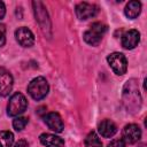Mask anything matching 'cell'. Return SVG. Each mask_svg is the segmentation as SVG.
I'll list each match as a JSON object with an SVG mask.
<instances>
[{
	"mask_svg": "<svg viewBox=\"0 0 147 147\" xmlns=\"http://www.w3.org/2000/svg\"><path fill=\"white\" fill-rule=\"evenodd\" d=\"M123 102L127 110L137 111L141 107V96L136 79L127 80L123 88Z\"/></svg>",
	"mask_w": 147,
	"mask_h": 147,
	"instance_id": "6da1fadb",
	"label": "cell"
},
{
	"mask_svg": "<svg viewBox=\"0 0 147 147\" xmlns=\"http://www.w3.org/2000/svg\"><path fill=\"white\" fill-rule=\"evenodd\" d=\"M48 90H49L48 83H47V80H46L44 77H41V76L33 78V79L29 83V85H28V92H29V94L31 95L32 99H34V100H37V101L44 99V98L47 95Z\"/></svg>",
	"mask_w": 147,
	"mask_h": 147,
	"instance_id": "7a4b0ae2",
	"label": "cell"
},
{
	"mask_svg": "<svg viewBox=\"0 0 147 147\" xmlns=\"http://www.w3.org/2000/svg\"><path fill=\"white\" fill-rule=\"evenodd\" d=\"M26 107H28L26 98L22 93L17 92L13 94L9 99V102L7 106V114L11 117H17L25 111Z\"/></svg>",
	"mask_w": 147,
	"mask_h": 147,
	"instance_id": "3957f363",
	"label": "cell"
},
{
	"mask_svg": "<svg viewBox=\"0 0 147 147\" xmlns=\"http://www.w3.org/2000/svg\"><path fill=\"white\" fill-rule=\"evenodd\" d=\"M106 31H107V26L103 23L95 22L84 33V40L91 46H98L101 42V39Z\"/></svg>",
	"mask_w": 147,
	"mask_h": 147,
	"instance_id": "277c9868",
	"label": "cell"
},
{
	"mask_svg": "<svg viewBox=\"0 0 147 147\" xmlns=\"http://www.w3.org/2000/svg\"><path fill=\"white\" fill-rule=\"evenodd\" d=\"M32 6H33L37 22L39 23L44 33L47 34V31H51V21H49V17H48V14H47V10H46L44 3L40 1H33Z\"/></svg>",
	"mask_w": 147,
	"mask_h": 147,
	"instance_id": "5b68a950",
	"label": "cell"
},
{
	"mask_svg": "<svg viewBox=\"0 0 147 147\" xmlns=\"http://www.w3.org/2000/svg\"><path fill=\"white\" fill-rule=\"evenodd\" d=\"M107 61L116 75H124L127 70V61L124 54L115 52L108 55Z\"/></svg>",
	"mask_w": 147,
	"mask_h": 147,
	"instance_id": "8992f818",
	"label": "cell"
},
{
	"mask_svg": "<svg viewBox=\"0 0 147 147\" xmlns=\"http://www.w3.org/2000/svg\"><path fill=\"white\" fill-rule=\"evenodd\" d=\"M98 14V7L88 2H79L76 6V15L79 20H88Z\"/></svg>",
	"mask_w": 147,
	"mask_h": 147,
	"instance_id": "52a82bcc",
	"label": "cell"
},
{
	"mask_svg": "<svg viewBox=\"0 0 147 147\" xmlns=\"http://www.w3.org/2000/svg\"><path fill=\"white\" fill-rule=\"evenodd\" d=\"M17 42L23 47H31L34 44V36L32 31L25 26H21L15 31Z\"/></svg>",
	"mask_w": 147,
	"mask_h": 147,
	"instance_id": "ba28073f",
	"label": "cell"
},
{
	"mask_svg": "<svg viewBox=\"0 0 147 147\" xmlns=\"http://www.w3.org/2000/svg\"><path fill=\"white\" fill-rule=\"evenodd\" d=\"M140 41V33L138 30H129L122 36V46L125 49H133Z\"/></svg>",
	"mask_w": 147,
	"mask_h": 147,
	"instance_id": "9c48e42d",
	"label": "cell"
},
{
	"mask_svg": "<svg viewBox=\"0 0 147 147\" xmlns=\"http://www.w3.org/2000/svg\"><path fill=\"white\" fill-rule=\"evenodd\" d=\"M141 138V130L137 124H129L123 129V140L127 144H136Z\"/></svg>",
	"mask_w": 147,
	"mask_h": 147,
	"instance_id": "30bf717a",
	"label": "cell"
},
{
	"mask_svg": "<svg viewBox=\"0 0 147 147\" xmlns=\"http://www.w3.org/2000/svg\"><path fill=\"white\" fill-rule=\"evenodd\" d=\"M13 77L9 71L3 68H0V95L6 96L10 93L13 88Z\"/></svg>",
	"mask_w": 147,
	"mask_h": 147,
	"instance_id": "8fae6325",
	"label": "cell"
},
{
	"mask_svg": "<svg viewBox=\"0 0 147 147\" xmlns=\"http://www.w3.org/2000/svg\"><path fill=\"white\" fill-rule=\"evenodd\" d=\"M45 123L54 132L60 133V132L63 131L64 125H63V122H62L61 116L57 113H48L45 116Z\"/></svg>",
	"mask_w": 147,
	"mask_h": 147,
	"instance_id": "7c38bea8",
	"label": "cell"
},
{
	"mask_svg": "<svg viewBox=\"0 0 147 147\" xmlns=\"http://www.w3.org/2000/svg\"><path fill=\"white\" fill-rule=\"evenodd\" d=\"M39 139H40V142L45 147H63L64 146L63 139L55 136V134L42 133V134H40Z\"/></svg>",
	"mask_w": 147,
	"mask_h": 147,
	"instance_id": "4fadbf2b",
	"label": "cell"
},
{
	"mask_svg": "<svg viewBox=\"0 0 147 147\" xmlns=\"http://www.w3.org/2000/svg\"><path fill=\"white\" fill-rule=\"evenodd\" d=\"M98 131H99V133L103 138H110V137H113L117 132V126H116V124L113 121L105 119V121H102L99 124Z\"/></svg>",
	"mask_w": 147,
	"mask_h": 147,
	"instance_id": "5bb4252c",
	"label": "cell"
},
{
	"mask_svg": "<svg viewBox=\"0 0 147 147\" xmlns=\"http://www.w3.org/2000/svg\"><path fill=\"white\" fill-rule=\"evenodd\" d=\"M140 11H141V3L139 1H136V0L130 1L125 6V9H124V13H125L126 17L132 18V20L133 18H137L139 16Z\"/></svg>",
	"mask_w": 147,
	"mask_h": 147,
	"instance_id": "9a60e30c",
	"label": "cell"
},
{
	"mask_svg": "<svg viewBox=\"0 0 147 147\" xmlns=\"http://www.w3.org/2000/svg\"><path fill=\"white\" fill-rule=\"evenodd\" d=\"M85 147H102V142L98 134L92 131L85 138Z\"/></svg>",
	"mask_w": 147,
	"mask_h": 147,
	"instance_id": "2e32d148",
	"label": "cell"
},
{
	"mask_svg": "<svg viewBox=\"0 0 147 147\" xmlns=\"http://www.w3.org/2000/svg\"><path fill=\"white\" fill-rule=\"evenodd\" d=\"M14 134L9 131H0V147H11Z\"/></svg>",
	"mask_w": 147,
	"mask_h": 147,
	"instance_id": "e0dca14e",
	"label": "cell"
},
{
	"mask_svg": "<svg viewBox=\"0 0 147 147\" xmlns=\"http://www.w3.org/2000/svg\"><path fill=\"white\" fill-rule=\"evenodd\" d=\"M28 124V118L26 117H22V116H17L15 117V119L13 121V126L16 131H22Z\"/></svg>",
	"mask_w": 147,
	"mask_h": 147,
	"instance_id": "ac0fdd59",
	"label": "cell"
},
{
	"mask_svg": "<svg viewBox=\"0 0 147 147\" xmlns=\"http://www.w3.org/2000/svg\"><path fill=\"white\" fill-rule=\"evenodd\" d=\"M6 42V26L0 23V47Z\"/></svg>",
	"mask_w": 147,
	"mask_h": 147,
	"instance_id": "d6986e66",
	"label": "cell"
},
{
	"mask_svg": "<svg viewBox=\"0 0 147 147\" xmlns=\"http://www.w3.org/2000/svg\"><path fill=\"white\" fill-rule=\"evenodd\" d=\"M108 147H125V141L123 139H115L110 141Z\"/></svg>",
	"mask_w": 147,
	"mask_h": 147,
	"instance_id": "ffe728a7",
	"label": "cell"
},
{
	"mask_svg": "<svg viewBox=\"0 0 147 147\" xmlns=\"http://www.w3.org/2000/svg\"><path fill=\"white\" fill-rule=\"evenodd\" d=\"M13 147H29V144L25 140H18Z\"/></svg>",
	"mask_w": 147,
	"mask_h": 147,
	"instance_id": "44dd1931",
	"label": "cell"
},
{
	"mask_svg": "<svg viewBox=\"0 0 147 147\" xmlns=\"http://www.w3.org/2000/svg\"><path fill=\"white\" fill-rule=\"evenodd\" d=\"M5 14H6V7H5V3H3L2 1H0V20L3 18Z\"/></svg>",
	"mask_w": 147,
	"mask_h": 147,
	"instance_id": "7402d4cb",
	"label": "cell"
},
{
	"mask_svg": "<svg viewBox=\"0 0 147 147\" xmlns=\"http://www.w3.org/2000/svg\"><path fill=\"white\" fill-rule=\"evenodd\" d=\"M138 147H146V144H144V142H142V144H139Z\"/></svg>",
	"mask_w": 147,
	"mask_h": 147,
	"instance_id": "603a6c76",
	"label": "cell"
}]
</instances>
